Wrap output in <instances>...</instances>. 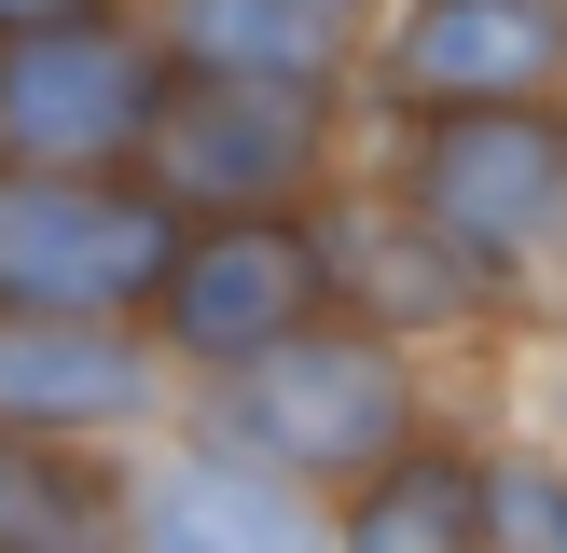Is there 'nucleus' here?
Here are the masks:
<instances>
[{
	"label": "nucleus",
	"instance_id": "nucleus-1",
	"mask_svg": "<svg viewBox=\"0 0 567 553\" xmlns=\"http://www.w3.org/2000/svg\"><path fill=\"white\" fill-rule=\"evenodd\" d=\"M194 429H221L236 457L291 470L305 498H319V484L347 498L388 442H415V359H402V332H374V319H347V304H319V319L277 332L264 359L208 374V415H194Z\"/></svg>",
	"mask_w": 567,
	"mask_h": 553
},
{
	"label": "nucleus",
	"instance_id": "nucleus-2",
	"mask_svg": "<svg viewBox=\"0 0 567 553\" xmlns=\"http://www.w3.org/2000/svg\"><path fill=\"white\" fill-rule=\"evenodd\" d=\"M402 208L443 249H471L485 276L540 263L567 236V111L554 97H457L402 111Z\"/></svg>",
	"mask_w": 567,
	"mask_h": 553
},
{
	"label": "nucleus",
	"instance_id": "nucleus-3",
	"mask_svg": "<svg viewBox=\"0 0 567 553\" xmlns=\"http://www.w3.org/2000/svg\"><path fill=\"white\" fill-rule=\"evenodd\" d=\"M319 304H332L319 208H194L138 319H153V346L208 387V374H236V359H264L277 332H305Z\"/></svg>",
	"mask_w": 567,
	"mask_h": 553
},
{
	"label": "nucleus",
	"instance_id": "nucleus-4",
	"mask_svg": "<svg viewBox=\"0 0 567 553\" xmlns=\"http://www.w3.org/2000/svg\"><path fill=\"white\" fill-rule=\"evenodd\" d=\"M181 249V194L138 166H0V304H97L138 319Z\"/></svg>",
	"mask_w": 567,
	"mask_h": 553
},
{
	"label": "nucleus",
	"instance_id": "nucleus-5",
	"mask_svg": "<svg viewBox=\"0 0 567 553\" xmlns=\"http://www.w3.org/2000/svg\"><path fill=\"white\" fill-rule=\"evenodd\" d=\"M166 111V42L111 14L0 28V166H138Z\"/></svg>",
	"mask_w": 567,
	"mask_h": 553
},
{
	"label": "nucleus",
	"instance_id": "nucleus-6",
	"mask_svg": "<svg viewBox=\"0 0 567 553\" xmlns=\"http://www.w3.org/2000/svg\"><path fill=\"white\" fill-rule=\"evenodd\" d=\"M332 153V83H277V70H166L153 153L138 180L194 208H305Z\"/></svg>",
	"mask_w": 567,
	"mask_h": 553
},
{
	"label": "nucleus",
	"instance_id": "nucleus-7",
	"mask_svg": "<svg viewBox=\"0 0 567 553\" xmlns=\"http://www.w3.org/2000/svg\"><path fill=\"white\" fill-rule=\"evenodd\" d=\"M181 401V359L153 319H97V304H0V429L55 442H138Z\"/></svg>",
	"mask_w": 567,
	"mask_h": 553
},
{
	"label": "nucleus",
	"instance_id": "nucleus-8",
	"mask_svg": "<svg viewBox=\"0 0 567 553\" xmlns=\"http://www.w3.org/2000/svg\"><path fill=\"white\" fill-rule=\"evenodd\" d=\"M388 111H457V97H567V0H402L374 28Z\"/></svg>",
	"mask_w": 567,
	"mask_h": 553
},
{
	"label": "nucleus",
	"instance_id": "nucleus-9",
	"mask_svg": "<svg viewBox=\"0 0 567 553\" xmlns=\"http://www.w3.org/2000/svg\"><path fill=\"white\" fill-rule=\"evenodd\" d=\"M305 208H319V194H305ZM319 249H332V304L374 319V332H457L471 304L498 291V276L471 263V249H443L402 194H332V208H319Z\"/></svg>",
	"mask_w": 567,
	"mask_h": 553
},
{
	"label": "nucleus",
	"instance_id": "nucleus-10",
	"mask_svg": "<svg viewBox=\"0 0 567 553\" xmlns=\"http://www.w3.org/2000/svg\"><path fill=\"white\" fill-rule=\"evenodd\" d=\"M125 525L138 540H305V484L264 470V457H236L221 429H194L153 470H125Z\"/></svg>",
	"mask_w": 567,
	"mask_h": 553
},
{
	"label": "nucleus",
	"instance_id": "nucleus-11",
	"mask_svg": "<svg viewBox=\"0 0 567 553\" xmlns=\"http://www.w3.org/2000/svg\"><path fill=\"white\" fill-rule=\"evenodd\" d=\"M166 70H277V83H347V14L332 0H138Z\"/></svg>",
	"mask_w": 567,
	"mask_h": 553
},
{
	"label": "nucleus",
	"instance_id": "nucleus-12",
	"mask_svg": "<svg viewBox=\"0 0 567 553\" xmlns=\"http://www.w3.org/2000/svg\"><path fill=\"white\" fill-rule=\"evenodd\" d=\"M347 540L374 553H415V540H485V457H457V442H388L374 470L347 484Z\"/></svg>",
	"mask_w": 567,
	"mask_h": 553
},
{
	"label": "nucleus",
	"instance_id": "nucleus-13",
	"mask_svg": "<svg viewBox=\"0 0 567 553\" xmlns=\"http://www.w3.org/2000/svg\"><path fill=\"white\" fill-rule=\"evenodd\" d=\"M485 540H554L567 553V470L554 457H485Z\"/></svg>",
	"mask_w": 567,
	"mask_h": 553
},
{
	"label": "nucleus",
	"instance_id": "nucleus-14",
	"mask_svg": "<svg viewBox=\"0 0 567 553\" xmlns=\"http://www.w3.org/2000/svg\"><path fill=\"white\" fill-rule=\"evenodd\" d=\"M55 14H111V0H0V28H55Z\"/></svg>",
	"mask_w": 567,
	"mask_h": 553
},
{
	"label": "nucleus",
	"instance_id": "nucleus-15",
	"mask_svg": "<svg viewBox=\"0 0 567 553\" xmlns=\"http://www.w3.org/2000/svg\"><path fill=\"white\" fill-rule=\"evenodd\" d=\"M332 14H347V28H360V14H374V0H332Z\"/></svg>",
	"mask_w": 567,
	"mask_h": 553
},
{
	"label": "nucleus",
	"instance_id": "nucleus-16",
	"mask_svg": "<svg viewBox=\"0 0 567 553\" xmlns=\"http://www.w3.org/2000/svg\"><path fill=\"white\" fill-rule=\"evenodd\" d=\"M554 415H567V374H554Z\"/></svg>",
	"mask_w": 567,
	"mask_h": 553
}]
</instances>
